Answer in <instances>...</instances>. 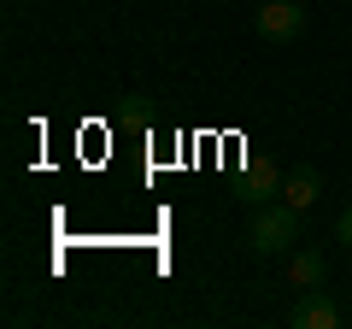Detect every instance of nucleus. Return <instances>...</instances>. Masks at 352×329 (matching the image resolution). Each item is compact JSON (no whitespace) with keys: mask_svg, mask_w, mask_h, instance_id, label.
<instances>
[{"mask_svg":"<svg viewBox=\"0 0 352 329\" xmlns=\"http://www.w3.org/2000/svg\"><path fill=\"white\" fill-rule=\"evenodd\" d=\"M294 241H300V206L288 200H264L252 206V224H247V247L258 259H288Z\"/></svg>","mask_w":352,"mask_h":329,"instance_id":"obj_1","label":"nucleus"},{"mask_svg":"<svg viewBox=\"0 0 352 329\" xmlns=\"http://www.w3.org/2000/svg\"><path fill=\"white\" fill-rule=\"evenodd\" d=\"M252 30H258L264 41H300L305 36V6L300 0H264L258 18H252Z\"/></svg>","mask_w":352,"mask_h":329,"instance_id":"obj_2","label":"nucleus"},{"mask_svg":"<svg viewBox=\"0 0 352 329\" xmlns=\"http://www.w3.org/2000/svg\"><path fill=\"white\" fill-rule=\"evenodd\" d=\"M340 317H346V312H340V306L329 300L323 288H305V300L294 306L288 323H294V329H340Z\"/></svg>","mask_w":352,"mask_h":329,"instance_id":"obj_3","label":"nucleus"},{"mask_svg":"<svg viewBox=\"0 0 352 329\" xmlns=\"http://www.w3.org/2000/svg\"><path fill=\"white\" fill-rule=\"evenodd\" d=\"M317 194H323V177H317L311 164H300V171H288V177H282V200L300 206V212H311Z\"/></svg>","mask_w":352,"mask_h":329,"instance_id":"obj_4","label":"nucleus"},{"mask_svg":"<svg viewBox=\"0 0 352 329\" xmlns=\"http://www.w3.org/2000/svg\"><path fill=\"white\" fill-rule=\"evenodd\" d=\"M323 277H329V259L317 253V247H294L288 253V282L294 288H317Z\"/></svg>","mask_w":352,"mask_h":329,"instance_id":"obj_5","label":"nucleus"},{"mask_svg":"<svg viewBox=\"0 0 352 329\" xmlns=\"http://www.w3.org/2000/svg\"><path fill=\"white\" fill-rule=\"evenodd\" d=\"M276 194H282V171H276V164H258V171L247 177V194H241V200L264 206V200H276Z\"/></svg>","mask_w":352,"mask_h":329,"instance_id":"obj_6","label":"nucleus"},{"mask_svg":"<svg viewBox=\"0 0 352 329\" xmlns=\"http://www.w3.org/2000/svg\"><path fill=\"white\" fill-rule=\"evenodd\" d=\"M335 241H340V247H346V253H352V206H346V212L335 217Z\"/></svg>","mask_w":352,"mask_h":329,"instance_id":"obj_7","label":"nucleus"},{"mask_svg":"<svg viewBox=\"0 0 352 329\" xmlns=\"http://www.w3.org/2000/svg\"><path fill=\"white\" fill-rule=\"evenodd\" d=\"M346 317H352V282H346Z\"/></svg>","mask_w":352,"mask_h":329,"instance_id":"obj_8","label":"nucleus"}]
</instances>
